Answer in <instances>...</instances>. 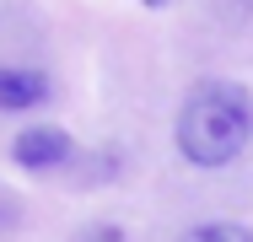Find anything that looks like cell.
Wrapping results in <instances>:
<instances>
[{
  "label": "cell",
  "mask_w": 253,
  "mask_h": 242,
  "mask_svg": "<svg viewBox=\"0 0 253 242\" xmlns=\"http://www.w3.org/2000/svg\"><path fill=\"white\" fill-rule=\"evenodd\" d=\"M183 242H253V232L243 221H205V226H194Z\"/></svg>",
  "instance_id": "4"
},
{
  "label": "cell",
  "mask_w": 253,
  "mask_h": 242,
  "mask_svg": "<svg viewBox=\"0 0 253 242\" xmlns=\"http://www.w3.org/2000/svg\"><path fill=\"white\" fill-rule=\"evenodd\" d=\"M11 215H16V204H11V199H5V189H0V232L11 226Z\"/></svg>",
  "instance_id": "6"
},
{
  "label": "cell",
  "mask_w": 253,
  "mask_h": 242,
  "mask_svg": "<svg viewBox=\"0 0 253 242\" xmlns=\"http://www.w3.org/2000/svg\"><path fill=\"white\" fill-rule=\"evenodd\" d=\"M54 97L49 70L38 65H0V113H27V108H43Z\"/></svg>",
  "instance_id": "3"
},
{
  "label": "cell",
  "mask_w": 253,
  "mask_h": 242,
  "mask_svg": "<svg viewBox=\"0 0 253 242\" xmlns=\"http://www.w3.org/2000/svg\"><path fill=\"white\" fill-rule=\"evenodd\" d=\"M70 242H129V237H124V226H113V221H92V226H81Z\"/></svg>",
  "instance_id": "5"
},
{
  "label": "cell",
  "mask_w": 253,
  "mask_h": 242,
  "mask_svg": "<svg viewBox=\"0 0 253 242\" xmlns=\"http://www.w3.org/2000/svg\"><path fill=\"white\" fill-rule=\"evenodd\" d=\"M172 140L183 151V161L194 167H232L253 140V92L243 81H194L189 97L178 102V119H172Z\"/></svg>",
  "instance_id": "1"
},
{
  "label": "cell",
  "mask_w": 253,
  "mask_h": 242,
  "mask_svg": "<svg viewBox=\"0 0 253 242\" xmlns=\"http://www.w3.org/2000/svg\"><path fill=\"white\" fill-rule=\"evenodd\" d=\"M11 161L22 172H59V167L76 161V140L59 124H33V129H22L11 140Z\"/></svg>",
  "instance_id": "2"
},
{
  "label": "cell",
  "mask_w": 253,
  "mask_h": 242,
  "mask_svg": "<svg viewBox=\"0 0 253 242\" xmlns=\"http://www.w3.org/2000/svg\"><path fill=\"white\" fill-rule=\"evenodd\" d=\"M146 5H167V0H146Z\"/></svg>",
  "instance_id": "7"
}]
</instances>
